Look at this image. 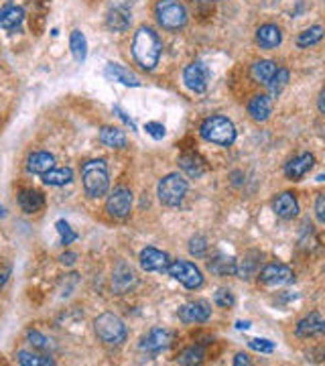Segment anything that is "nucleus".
I'll return each instance as SVG.
<instances>
[{
    "label": "nucleus",
    "mask_w": 325,
    "mask_h": 366,
    "mask_svg": "<svg viewBox=\"0 0 325 366\" xmlns=\"http://www.w3.org/2000/svg\"><path fill=\"white\" fill-rule=\"evenodd\" d=\"M131 49H133V57L140 65V69L153 71L159 65L163 43H161L159 35L150 27L142 25V27L137 29V33L133 37V47Z\"/></svg>",
    "instance_id": "f257e3e1"
},
{
    "label": "nucleus",
    "mask_w": 325,
    "mask_h": 366,
    "mask_svg": "<svg viewBox=\"0 0 325 366\" xmlns=\"http://www.w3.org/2000/svg\"><path fill=\"white\" fill-rule=\"evenodd\" d=\"M82 181L88 198L100 200L110 190V173L104 159H90L82 165Z\"/></svg>",
    "instance_id": "f03ea898"
},
{
    "label": "nucleus",
    "mask_w": 325,
    "mask_h": 366,
    "mask_svg": "<svg viewBox=\"0 0 325 366\" xmlns=\"http://www.w3.org/2000/svg\"><path fill=\"white\" fill-rule=\"evenodd\" d=\"M199 135L203 141L218 145V147H232L236 141V126L230 118L222 114H214L205 118L199 126Z\"/></svg>",
    "instance_id": "7ed1b4c3"
},
{
    "label": "nucleus",
    "mask_w": 325,
    "mask_h": 366,
    "mask_svg": "<svg viewBox=\"0 0 325 366\" xmlns=\"http://www.w3.org/2000/svg\"><path fill=\"white\" fill-rule=\"evenodd\" d=\"M93 332L98 340L106 346H120L126 342V323L112 312H104L93 319Z\"/></svg>",
    "instance_id": "20e7f679"
},
{
    "label": "nucleus",
    "mask_w": 325,
    "mask_h": 366,
    "mask_svg": "<svg viewBox=\"0 0 325 366\" xmlns=\"http://www.w3.org/2000/svg\"><path fill=\"white\" fill-rule=\"evenodd\" d=\"M155 16L165 31H179L187 25V8L181 0H159L155 4Z\"/></svg>",
    "instance_id": "39448f33"
},
{
    "label": "nucleus",
    "mask_w": 325,
    "mask_h": 366,
    "mask_svg": "<svg viewBox=\"0 0 325 366\" xmlns=\"http://www.w3.org/2000/svg\"><path fill=\"white\" fill-rule=\"evenodd\" d=\"M187 179L179 173H169L165 175L161 181H159V187H157V196H159V202L163 206H169V208H175L179 206L187 196Z\"/></svg>",
    "instance_id": "423d86ee"
},
{
    "label": "nucleus",
    "mask_w": 325,
    "mask_h": 366,
    "mask_svg": "<svg viewBox=\"0 0 325 366\" xmlns=\"http://www.w3.org/2000/svg\"><path fill=\"white\" fill-rule=\"evenodd\" d=\"M165 273L169 277H173L175 281H179L186 289H191V291H195V289H199L203 285L201 268L189 261H181V259L179 261H171Z\"/></svg>",
    "instance_id": "0eeeda50"
},
{
    "label": "nucleus",
    "mask_w": 325,
    "mask_h": 366,
    "mask_svg": "<svg viewBox=\"0 0 325 366\" xmlns=\"http://www.w3.org/2000/svg\"><path fill=\"white\" fill-rule=\"evenodd\" d=\"M133 204H135L133 192L128 187H116L106 200V211L114 220H124V218L131 216Z\"/></svg>",
    "instance_id": "6e6552de"
},
{
    "label": "nucleus",
    "mask_w": 325,
    "mask_h": 366,
    "mask_svg": "<svg viewBox=\"0 0 325 366\" xmlns=\"http://www.w3.org/2000/svg\"><path fill=\"white\" fill-rule=\"evenodd\" d=\"M258 279L269 285V287H280V285H289L295 281V273L291 266L282 264V262H269L260 268Z\"/></svg>",
    "instance_id": "1a4fd4ad"
},
{
    "label": "nucleus",
    "mask_w": 325,
    "mask_h": 366,
    "mask_svg": "<svg viewBox=\"0 0 325 366\" xmlns=\"http://www.w3.org/2000/svg\"><path fill=\"white\" fill-rule=\"evenodd\" d=\"M183 82L186 86L195 92V94H203L208 90L210 84V69L203 61H191L183 69Z\"/></svg>",
    "instance_id": "9d476101"
},
{
    "label": "nucleus",
    "mask_w": 325,
    "mask_h": 366,
    "mask_svg": "<svg viewBox=\"0 0 325 366\" xmlns=\"http://www.w3.org/2000/svg\"><path fill=\"white\" fill-rule=\"evenodd\" d=\"M139 261L142 271H146V273H165L167 266L171 264V257L155 247H146L140 251Z\"/></svg>",
    "instance_id": "9b49d317"
},
{
    "label": "nucleus",
    "mask_w": 325,
    "mask_h": 366,
    "mask_svg": "<svg viewBox=\"0 0 325 366\" xmlns=\"http://www.w3.org/2000/svg\"><path fill=\"white\" fill-rule=\"evenodd\" d=\"M325 334V319L317 312H311L309 315H305L303 319L297 321L295 325V336L297 338H315V336H324Z\"/></svg>",
    "instance_id": "f8f14e48"
},
{
    "label": "nucleus",
    "mask_w": 325,
    "mask_h": 366,
    "mask_svg": "<svg viewBox=\"0 0 325 366\" xmlns=\"http://www.w3.org/2000/svg\"><path fill=\"white\" fill-rule=\"evenodd\" d=\"M171 344V334L165 328H153L142 340H140V350L148 352V354H157L161 350H165Z\"/></svg>",
    "instance_id": "ddd939ff"
},
{
    "label": "nucleus",
    "mask_w": 325,
    "mask_h": 366,
    "mask_svg": "<svg viewBox=\"0 0 325 366\" xmlns=\"http://www.w3.org/2000/svg\"><path fill=\"white\" fill-rule=\"evenodd\" d=\"M177 315L183 323H205L212 317V306L208 301H191L179 308Z\"/></svg>",
    "instance_id": "4468645a"
},
{
    "label": "nucleus",
    "mask_w": 325,
    "mask_h": 366,
    "mask_svg": "<svg viewBox=\"0 0 325 366\" xmlns=\"http://www.w3.org/2000/svg\"><path fill=\"white\" fill-rule=\"evenodd\" d=\"M133 16H131V8L126 4H116L114 8L108 10L106 14V27L114 33H124L131 29Z\"/></svg>",
    "instance_id": "2eb2a0df"
},
{
    "label": "nucleus",
    "mask_w": 325,
    "mask_h": 366,
    "mask_svg": "<svg viewBox=\"0 0 325 366\" xmlns=\"http://www.w3.org/2000/svg\"><path fill=\"white\" fill-rule=\"evenodd\" d=\"M137 283V275L133 271L131 264H126L124 261H120L116 266H114V273H112V289L122 295L126 293L133 285Z\"/></svg>",
    "instance_id": "dca6fc26"
},
{
    "label": "nucleus",
    "mask_w": 325,
    "mask_h": 366,
    "mask_svg": "<svg viewBox=\"0 0 325 366\" xmlns=\"http://www.w3.org/2000/svg\"><path fill=\"white\" fill-rule=\"evenodd\" d=\"M104 73H106L108 80L118 82V84L128 86V88H140V86H142L140 78L135 71H131L128 67H124V65H120V63H114V61H110V63L106 65Z\"/></svg>",
    "instance_id": "f3484780"
},
{
    "label": "nucleus",
    "mask_w": 325,
    "mask_h": 366,
    "mask_svg": "<svg viewBox=\"0 0 325 366\" xmlns=\"http://www.w3.org/2000/svg\"><path fill=\"white\" fill-rule=\"evenodd\" d=\"M315 165V157L311 155V153H303V155H299V157L291 159L287 165H284V175H287V179H291V181H299V179H303L309 171H311V167Z\"/></svg>",
    "instance_id": "a211bd4d"
},
{
    "label": "nucleus",
    "mask_w": 325,
    "mask_h": 366,
    "mask_svg": "<svg viewBox=\"0 0 325 366\" xmlns=\"http://www.w3.org/2000/svg\"><path fill=\"white\" fill-rule=\"evenodd\" d=\"M273 211L282 220H293L299 214V202L293 192H282L273 200Z\"/></svg>",
    "instance_id": "6ab92c4d"
},
{
    "label": "nucleus",
    "mask_w": 325,
    "mask_h": 366,
    "mask_svg": "<svg viewBox=\"0 0 325 366\" xmlns=\"http://www.w3.org/2000/svg\"><path fill=\"white\" fill-rule=\"evenodd\" d=\"M256 43L260 49H277L280 43H282V33L277 25L273 23H267L262 27H258L256 31Z\"/></svg>",
    "instance_id": "aec40b11"
},
{
    "label": "nucleus",
    "mask_w": 325,
    "mask_h": 366,
    "mask_svg": "<svg viewBox=\"0 0 325 366\" xmlns=\"http://www.w3.org/2000/svg\"><path fill=\"white\" fill-rule=\"evenodd\" d=\"M248 114L256 122H267L273 114V98L267 94H258L248 102Z\"/></svg>",
    "instance_id": "412c9836"
},
{
    "label": "nucleus",
    "mask_w": 325,
    "mask_h": 366,
    "mask_svg": "<svg viewBox=\"0 0 325 366\" xmlns=\"http://www.w3.org/2000/svg\"><path fill=\"white\" fill-rule=\"evenodd\" d=\"M16 200L25 214H37L45 208V196L37 190H21Z\"/></svg>",
    "instance_id": "4be33fe9"
},
{
    "label": "nucleus",
    "mask_w": 325,
    "mask_h": 366,
    "mask_svg": "<svg viewBox=\"0 0 325 366\" xmlns=\"http://www.w3.org/2000/svg\"><path fill=\"white\" fill-rule=\"evenodd\" d=\"M25 21V10L21 6L8 4L0 8V29L4 31H16Z\"/></svg>",
    "instance_id": "5701e85b"
},
{
    "label": "nucleus",
    "mask_w": 325,
    "mask_h": 366,
    "mask_svg": "<svg viewBox=\"0 0 325 366\" xmlns=\"http://www.w3.org/2000/svg\"><path fill=\"white\" fill-rule=\"evenodd\" d=\"M98 139L108 149H124L126 147V135L118 126H102Z\"/></svg>",
    "instance_id": "b1692460"
},
{
    "label": "nucleus",
    "mask_w": 325,
    "mask_h": 366,
    "mask_svg": "<svg viewBox=\"0 0 325 366\" xmlns=\"http://www.w3.org/2000/svg\"><path fill=\"white\" fill-rule=\"evenodd\" d=\"M53 167H55V157L47 151H35L27 159V169L29 173H35V175H43Z\"/></svg>",
    "instance_id": "393cba45"
},
{
    "label": "nucleus",
    "mask_w": 325,
    "mask_h": 366,
    "mask_svg": "<svg viewBox=\"0 0 325 366\" xmlns=\"http://www.w3.org/2000/svg\"><path fill=\"white\" fill-rule=\"evenodd\" d=\"M277 63L271 61V59H260L256 61L252 67H250V76L254 78V82L262 84V86H269V82L273 80V76L277 73Z\"/></svg>",
    "instance_id": "a878e982"
},
{
    "label": "nucleus",
    "mask_w": 325,
    "mask_h": 366,
    "mask_svg": "<svg viewBox=\"0 0 325 366\" xmlns=\"http://www.w3.org/2000/svg\"><path fill=\"white\" fill-rule=\"evenodd\" d=\"M43 177V183L51 185V187H63L67 183L74 181V171L69 167H53L49 169L47 173L41 175Z\"/></svg>",
    "instance_id": "bb28decb"
},
{
    "label": "nucleus",
    "mask_w": 325,
    "mask_h": 366,
    "mask_svg": "<svg viewBox=\"0 0 325 366\" xmlns=\"http://www.w3.org/2000/svg\"><path fill=\"white\" fill-rule=\"evenodd\" d=\"M177 163H179V167L186 171L191 179H199V177L205 173V169H208L205 163H203V159L199 157V155H195V153H186V155H181Z\"/></svg>",
    "instance_id": "cd10ccee"
},
{
    "label": "nucleus",
    "mask_w": 325,
    "mask_h": 366,
    "mask_svg": "<svg viewBox=\"0 0 325 366\" xmlns=\"http://www.w3.org/2000/svg\"><path fill=\"white\" fill-rule=\"evenodd\" d=\"M69 49H71V55L78 63H84L86 57H88V39L86 35L80 31V29H74L69 33Z\"/></svg>",
    "instance_id": "c85d7f7f"
},
{
    "label": "nucleus",
    "mask_w": 325,
    "mask_h": 366,
    "mask_svg": "<svg viewBox=\"0 0 325 366\" xmlns=\"http://www.w3.org/2000/svg\"><path fill=\"white\" fill-rule=\"evenodd\" d=\"M236 266H238V261H234L232 257H226V255H218V257H214L212 261L208 262L210 273H214L218 277L236 275Z\"/></svg>",
    "instance_id": "c756f323"
},
{
    "label": "nucleus",
    "mask_w": 325,
    "mask_h": 366,
    "mask_svg": "<svg viewBox=\"0 0 325 366\" xmlns=\"http://www.w3.org/2000/svg\"><path fill=\"white\" fill-rule=\"evenodd\" d=\"M324 33L325 31L322 25H313V27L305 29V31H303V33H299V37H297V47L307 49V47L317 45V43L324 39Z\"/></svg>",
    "instance_id": "7c9ffc66"
},
{
    "label": "nucleus",
    "mask_w": 325,
    "mask_h": 366,
    "mask_svg": "<svg viewBox=\"0 0 325 366\" xmlns=\"http://www.w3.org/2000/svg\"><path fill=\"white\" fill-rule=\"evenodd\" d=\"M16 363L23 366H53L55 361L47 354H37V352H27V350H21L16 352Z\"/></svg>",
    "instance_id": "2f4dec72"
},
{
    "label": "nucleus",
    "mask_w": 325,
    "mask_h": 366,
    "mask_svg": "<svg viewBox=\"0 0 325 366\" xmlns=\"http://www.w3.org/2000/svg\"><path fill=\"white\" fill-rule=\"evenodd\" d=\"M258 259H260L258 253H248L242 261L238 262L236 275H238L240 279H250V277L256 273V268H258Z\"/></svg>",
    "instance_id": "473e14b6"
},
{
    "label": "nucleus",
    "mask_w": 325,
    "mask_h": 366,
    "mask_svg": "<svg viewBox=\"0 0 325 366\" xmlns=\"http://www.w3.org/2000/svg\"><path fill=\"white\" fill-rule=\"evenodd\" d=\"M203 358H205V350L201 348V346H191V348H187L183 350L179 356H177V363L179 365H199V363H203Z\"/></svg>",
    "instance_id": "72a5a7b5"
},
{
    "label": "nucleus",
    "mask_w": 325,
    "mask_h": 366,
    "mask_svg": "<svg viewBox=\"0 0 325 366\" xmlns=\"http://www.w3.org/2000/svg\"><path fill=\"white\" fill-rule=\"evenodd\" d=\"M27 340H29V344H31L35 350H39V352H49V350H51V340L45 338L39 330H29V332H27Z\"/></svg>",
    "instance_id": "f704fd0d"
},
{
    "label": "nucleus",
    "mask_w": 325,
    "mask_h": 366,
    "mask_svg": "<svg viewBox=\"0 0 325 366\" xmlns=\"http://www.w3.org/2000/svg\"><path fill=\"white\" fill-rule=\"evenodd\" d=\"M55 228H57V232H59V238H61V244H63V247H69L71 242L78 240V234L71 230V226H69L65 220H57V222H55Z\"/></svg>",
    "instance_id": "c9c22d12"
},
{
    "label": "nucleus",
    "mask_w": 325,
    "mask_h": 366,
    "mask_svg": "<svg viewBox=\"0 0 325 366\" xmlns=\"http://www.w3.org/2000/svg\"><path fill=\"white\" fill-rule=\"evenodd\" d=\"M189 253H191V257H195V259H203L205 255H208V240L203 238V236H193L191 240H189Z\"/></svg>",
    "instance_id": "e433bc0d"
},
{
    "label": "nucleus",
    "mask_w": 325,
    "mask_h": 366,
    "mask_svg": "<svg viewBox=\"0 0 325 366\" xmlns=\"http://www.w3.org/2000/svg\"><path fill=\"white\" fill-rule=\"evenodd\" d=\"M248 348L254 350V352H260V354H273L275 348H277V344L271 342V340H267V338H252L248 342Z\"/></svg>",
    "instance_id": "4c0bfd02"
},
{
    "label": "nucleus",
    "mask_w": 325,
    "mask_h": 366,
    "mask_svg": "<svg viewBox=\"0 0 325 366\" xmlns=\"http://www.w3.org/2000/svg\"><path fill=\"white\" fill-rule=\"evenodd\" d=\"M287 82H289V69H282V67H279V69H277V73L273 76V80L269 82V90H271L275 96H279L280 90L287 86Z\"/></svg>",
    "instance_id": "58836bf2"
},
{
    "label": "nucleus",
    "mask_w": 325,
    "mask_h": 366,
    "mask_svg": "<svg viewBox=\"0 0 325 366\" xmlns=\"http://www.w3.org/2000/svg\"><path fill=\"white\" fill-rule=\"evenodd\" d=\"M214 304H216L218 308H222V310L232 308L234 304H236L234 293L230 291V289H218V291H216V295H214Z\"/></svg>",
    "instance_id": "ea45409f"
},
{
    "label": "nucleus",
    "mask_w": 325,
    "mask_h": 366,
    "mask_svg": "<svg viewBox=\"0 0 325 366\" xmlns=\"http://www.w3.org/2000/svg\"><path fill=\"white\" fill-rule=\"evenodd\" d=\"M144 130H146V135H150L155 141H161V139H165V135H167V130H165V126H163L161 122H146V124H144Z\"/></svg>",
    "instance_id": "a19ab883"
},
{
    "label": "nucleus",
    "mask_w": 325,
    "mask_h": 366,
    "mask_svg": "<svg viewBox=\"0 0 325 366\" xmlns=\"http://www.w3.org/2000/svg\"><path fill=\"white\" fill-rule=\"evenodd\" d=\"M315 216L322 224H325V194L317 196V200H315Z\"/></svg>",
    "instance_id": "79ce46f5"
},
{
    "label": "nucleus",
    "mask_w": 325,
    "mask_h": 366,
    "mask_svg": "<svg viewBox=\"0 0 325 366\" xmlns=\"http://www.w3.org/2000/svg\"><path fill=\"white\" fill-rule=\"evenodd\" d=\"M114 112L118 114V118H120V120H122V122H124L126 126H131L133 130H137V124H135V120H133L131 116H126V112H124V110H122L120 106H114Z\"/></svg>",
    "instance_id": "37998d69"
},
{
    "label": "nucleus",
    "mask_w": 325,
    "mask_h": 366,
    "mask_svg": "<svg viewBox=\"0 0 325 366\" xmlns=\"http://www.w3.org/2000/svg\"><path fill=\"white\" fill-rule=\"evenodd\" d=\"M59 261H61V264H65V266H74L76 261H78V255L76 253H63L59 257Z\"/></svg>",
    "instance_id": "c03bdc74"
},
{
    "label": "nucleus",
    "mask_w": 325,
    "mask_h": 366,
    "mask_svg": "<svg viewBox=\"0 0 325 366\" xmlns=\"http://www.w3.org/2000/svg\"><path fill=\"white\" fill-rule=\"evenodd\" d=\"M250 366L252 365V361H250V358H248V354H242V352H240V354H236V358H234V366Z\"/></svg>",
    "instance_id": "a18cd8bd"
},
{
    "label": "nucleus",
    "mask_w": 325,
    "mask_h": 366,
    "mask_svg": "<svg viewBox=\"0 0 325 366\" xmlns=\"http://www.w3.org/2000/svg\"><path fill=\"white\" fill-rule=\"evenodd\" d=\"M317 108H320V112L325 114V86L322 88V92H320V98H317Z\"/></svg>",
    "instance_id": "49530a36"
},
{
    "label": "nucleus",
    "mask_w": 325,
    "mask_h": 366,
    "mask_svg": "<svg viewBox=\"0 0 325 366\" xmlns=\"http://www.w3.org/2000/svg\"><path fill=\"white\" fill-rule=\"evenodd\" d=\"M236 328L238 330H250V321H242L240 319V321H236Z\"/></svg>",
    "instance_id": "de8ad7c7"
},
{
    "label": "nucleus",
    "mask_w": 325,
    "mask_h": 366,
    "mask_svg": "<svg viewBox=\"0 0 325 366\" xmlns=\"http://www.w3.org/2000/svg\"><path fill=\"white\" fill-rule=\"evenodd\" d=\"M8 275H10V271H6V273H2V275H0V287H2L4 283H6V279H8Z\"/></svg>",
    "instance_id": "09e8293b"
},
{
    "label": "nucleus",
    "mask_w": 325,
    "mask_h": 366,
    "mask_svg": "<svg viewBox=\"0 0 325 366\" xmlns=\"http://www.w3.org/2000/svg\"><path fill=\"white\" fill-rule=\"evenodd\" d=\"M317 181H325V173H322V175H317Z\"/></svg>",
    "instance_id": "8fccbe9b"
},
{
    "label": "nucleus",
    "mask_w": 325,
    "mask_h": 366,
    "mask_svg": "<svg viewBox=\"0 0 325 366\" xmlns=\"http://www.w3.org/2000/svg\"><path fill=\"white\" fill-rule=\"evenodd\" d=\"M0 218H4V208L0 206Z\"/></svg>",
    "instance_id": "3c124183"
},
{
    "label": "nucleus",
    "mask_w": 325,
    "mask_h": 366,
    "mask_svg": "<svg viewBox=\"0 0 325 366\" xmlns=\"http://www.w3.org/2000/svg\"><path fill=\"white\" fill-rule=\"evenodd\" d=\"M201 2H220V0H201Z\"/></svg>",
    "instance_id": "603ef678"
}]
</instances>
